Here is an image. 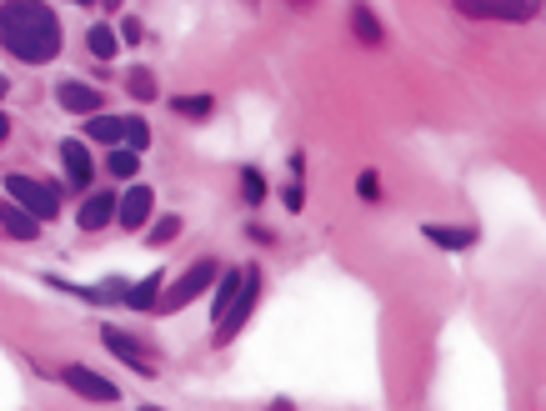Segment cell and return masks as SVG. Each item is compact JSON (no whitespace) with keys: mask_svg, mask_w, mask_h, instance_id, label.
<instances>
[{"mask_svg":"<svg viewBox=\"0 0 546 411\" xmlns=\"http://www.w3.org/2000/svg\"><path fill=\"white\" fill-rule=\"evenodd\" d=\"M256 296H261V271L251 266V271H241V286H236V301L226 306V316H221V331H216V341L226 346L246 321H251V311H256Z\"/></svg>","mask_w":546,"mask_h":411,"instance_id":"2","label":"cell"},{"mask_svg":"<svg viewBox=\"0 0 546 411\" xmlns=\"http://www.w3.org/2000/svg\"><path fill=\"white\" fill-rule=\"evenodd\" d=\"M0 46L26 66H46L61 56V21L41 0H6L0 6Z\"/></svg>","mask_w":546,"mask_h":411,"instance_id":"1","label":"cell"},{"mask_svg":"<svg viewBox=\"0 0 546 411\" xmlns=\"http://www.w3.org/2000/svg\"><path fill=\"white\" fill-rule=\"evenodd\" d=\"M86 46H91V56H101V61H111V56H116V31H111V26H91V36H86Z\"/></svg>","mask_w":546,"mask_h":411,"instance_id":"16","label":"cell"},{"mask_svg":"<svg viewBox=\"0 0 546 411\" xmlns=\"http://www.w3.org/2000/svg\"><path fill=\"white\" fill-rule=\"evenodd\" d=\"M121 141H131V151H146V146H151V126H146L141 116H126V121H121Z\"/></svg>","mask_w":546,"mask_h":411,"instance_id":"17","label":"cell"},{"mask_svg":"<svg viewBox=\"0 0 546 411\" xmlns=\"http://www.w3.org/2000/svg\"><path fill=\"white\" fill-rule=\"evenodd\" d=\"M61 381H66L76 396H86V401H121V391H116L106 376H96L91 366H66V371H61Z\"/></svg>","mask_w":546,"mask_h":411,"instance_id":"6","label":"cell"},{"mask_svg":"<svg viewBox=\"0 0 546 411\" xmlns=\"http://www.w3.org/2000/svg\"><path fill=\"white\" fill-rule=\"evenodd\" d=\"M356 191H361L366 201H376V196H381V181H376V171H361V176H356Z\"/></svg>","mask_w":546,"mask_h":411,"instance_id":"25","label":"cell"},{"mask_svg":"<svg viewBox=\"0 0 546 411\" xmlns=\"http://www.w3.org/2000/svg\"><path fill=\"white\" fill-rule=\"evenodd\" d=\"M0 96H6V76H0Z\"/></svg>","mask_w":546,"mask_h":411,"instance_id":"29","label":"cell"},{"mask_svg":"<svg viewBox=\"0 0 546 411\" xmlns=\"http://www.w3.org/2000/svg\"><path fill=\"white\" fill-rule=\"evenodd\" d=\"M426 241L446 246V251H466V246H476V231H466V226H426Z\"/></svg>","mask_w":546,"mask_h":411,"instance_id":"13","label":"cell"},{"mask_svg":"<svg viewBox=\"0 0 546 411\" xmlns=\"http://www.w3.org/2000/svg\"><path fill=\"white\" fill-rule=\"evenodd\" d=\"M151 206H156V196H151V186H131L121 201H116V221L126 226V231H141L146 221H151Z\"/></svg>","mask_w":546,"mask_h":411,"instance_id":"7","label":"cell"},{"mask_svg":"<svg viewBox=\"0 0 546 411\" xmlns=\"http://www.w3.org/2000/svg\"><path fill=\"white\" fill-rule=\"evenodd\" d=\"M0 226H6L16 241H36V236H41V221H36L21 201H6V206H0Z\"/></svg>","mask_w":546,"mask_h":411,"instance_id":"11","label":"cell"},{"mask_svg":"<svg viewBox=\"0 0 546 411\" xmlns=\"http://www.w3.org/2000/svg\"><path fill=\"white\" fill-rule=\"evenodd\" d=\"M61 106L76 111V116H96L101 111V91L96 86H81V81H66L61 86Z\"/></svg>","mask_w":546,"mask_h":411,"instance_id":"12","label":"cell"},{"mask_svg":"<svg viewBox=\"0 0 546 411\" xmlns=\"http://www.w3.org/2000/svg\"><path fill=\"white\" fill-rule=\"evenodd\" d=\"M171 106H176L181 116H211V106H216V101H211V96H176Z\"/></svg>","mask_w":546,"mask_h":411,"instance_id":"22","label":"cell"},{"mask_svg":"<svg viewBox=\"0 0 546 411\" xmlns=\"http://www.w3.org/2000/svg\"><path fill=\"white\" fill-rule=\"evenodd\" d=\"M106 166H111V176L131 181V176L141 171V156H136V151H111V161H106Z\"/></svg>","mask_w":546,"mask_h":411,"instance_id":"20","label":"cell"},{"mask_svg":"<svg viewBox=\"0 0 546 411\" xmlns=\"http://www.w3.org/2000/svg\"><path fill=\"white\" fill-rule=\"evenodd\" d=\"M101 341H106V351H111V356H121V361L131 366V371H141V376H156V366H151V356H146V351H141V346H136V341H131L126 331H116V326H106V331H101Z\"/></svg>","mask_w":546,"mask_h":411,"instance_id":"8","label":"cell"},{"mask_svg":"<svg viewBox=\"0 0 546 411\" xmlns=\"http://www.w3.org/2000/svg\"><path fill=\"white\" fill-rule=\"evenodd\" d=\"M126 91H131V96H136V101H156V76H151V71H141V66H136V71H131V76H126Z\"/></svg>","mask_w":546,"mask_h":411,"instance_id":"18","label":"cell"},{"mask_svg":"<svg viewBox=\"0 0 546 411\" xmlns=\"http://www.w3.org/2000/svg\"><path fill=\"white\" fill-rule=\"evenodd\" d=\"M121 41H131V46H136V41H141V26H136V21H121Z\"/></svg>","mask_w":546,"mask_h":411,"instance_id":"26","label":"cell"},{"mask_svg":"<svg viewBox=\"0 0 546 411\" xmlns=\"http://www.w3.org/2000/svg\"><path fill=\"white\" fill-rule=\"evenodd\" d=\"M61 166H66V176H71V186H91V151H86V141H61Z\"/></svg>","mask_w":546,"mask_h":411,"instance_id":"9","label":"cell"},{"mask_svg":"<svg viewBox=\"0 0 546 411\" xmlns=\"http://www.w3.org/2000/svg\"><path fill=\"white\" fill-rule=\"evenodd\" d=\"M81 231H101V226H111L116 221V196L111 191H96V196H86V206H81Z\"/></svg>","mask_w":546,"mask_h":411,"instance_id":"10","label":"cell"},{"mask_svg":"<svg viewBox=\"0 0 546 411\" xmlns=\"http://www.w3.org/2000/svg\"><path fill=\"white\" fill-rule=\"evenodd\" d=\"M301 201H306L301 186H286V211H301Z\"/></svg>","mask_w":546,"mask_h":411,"instance_id":"27","label":"cell"},{"mask_svg":"<svg viewBox=\"0 0 546 411\" xmlns=\"http://www.w3.org/2000/svg\"><path fill=\"white\" fill-rule=\"evenodd\" d=\"M241 191H246V201L256 206V201L266 196V181H261V171H241Z\"/></svg>","mask_w":546,"mask_h":411,"instance_id":"24","label":"cell"},{"mask_svg":"<svg viewBox=\"0 0 546 411\" xmlns=\"http://www.w3.org/2000/svg\"><path fill=\"white\" fill-rule=\"evenodd\" d=\"M176 236H181V216H166V221L151 226V246H166V241H176Z\"/></svg>","mask_w":546,"mask_h":411,"instance_id":"23","label":"cell"},{"mask_svg":"<svg viewBox=\"0 0 546 411\" xmlns=\"http://www.w3.org/2000/svg\"><path fill=\"white\" fill-rule=\"evenodd\" d=\"M221 276V266L216 261H196L181 281H171V291L166 296H156V306H166V311H181V306H191L201 291H211V281Z\"/></svg>","mask_w":546,"mask_h":411,"instance_id":"4","label":"cell"},{"mask_svg":"<svg viewBox=\"0 0 546 411\" xmlns=\"http://www.w3.org/2000/svg\"><path fill=\"white\" fill-rule=\"evenodd\" d=\"M6 131H11V121H6V116H0V141H6Z\"/></svg>","mask_w":546,"mask_h":411,"instance_id":"28","label":"cell"},{"mask_svg":"<svg viewBox=\"0 0 546 411\" xmlns=\"http://www.w3.org/2000/svg\"><path fill=\"white\" fill-rule=\"evenodd\" d=\"M156 296H161V276H146V281H136V286H126V291H121V301H126V306H136V311H151V306H156Z\"/></svg>","mask_w":546,"mask_h":411,"instance_id":"14","label":"cell"},{"mask_svg":"<svg viewBox=\"0 0 546 411\" xmlns=\"http://www.w3.org/2000/svg\"><path fill=\"white\" fill-rule=\"evenodd\" d=\"M76 6H91V0H76Z\"/></svg>","mask_w":546,"mask_h":411,"instance_id":"30","label":"cell"},{"mask_svg":"<svg viewBox=\"0 0 546 411\" xmlns=\"http://www.w3.org/2000/svg\"><path fill=\"white\" fill-rule=\"evenodd\" d=\"M456 11L471 21H536L541 0H456Z\"/></svg>","mask_w":546,"mask_h":411,"instance_id":"3","label":"cell"},{"mask_svg":"<svg viewBox=\"0 0 546 411\" xmlns=\"http://www.w3.org/2000/svg\"><path fill=\"white\" fill-rule=\"evenodd\" d=\"M6 186H11V201H21L36 221L56 216V206H61V201H56V191H51V186H41V181H31V176H11Z\"/></svg>","mask_w":546,"mask_h":411,"instance_id":"5","label":"cell"},{"mask_svg":"<svg viewBox=\"0 0 546 411\" xmlns=\"http://www.w3.org/2000/svg\"><path fill=\"white\" fill-rule=\"evenodd\" d=\"M351 21H356V36H361L366 46H376V41H381V26H376V16H371L366 6H356V11H351Z\"/></svg>","mask_w":546,"mask_h":411,"instance_id":"19","label":"cell"},{"mask_svg":"<svg viewBox=\"0 0 546 411\" xmlns=\"http://www.w3.org/2000/svg\"><path fill=\"white\" fill-rule=\"evenodd\" d=\"M236 286H241V271L216 276V301H211V316H216V321H221V316H226V306L236 301Z\"/></svg>","mask_w":546,"mask_h":411,"instance_id":"15","label":"cell"},{"mask_svg":"<svg viewBox=\"0 0 546 411\" xmlns=\"http://www.w3.org/2000/svg\"><path fill=\"white\" fill-rule=\"evenodd\" d=\"M91 141H121V121L116 116H91Z\"/></svg>","mask_w":546,"mask_h":411,"instance_id":"21","label":"cell"}]
</instances>
